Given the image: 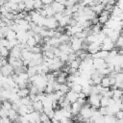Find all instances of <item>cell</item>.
Listing matches in <instances>:
<instances>
[{"label": "cell", "instance_id": "cell-1", "mask_svg": "<svg viewBox=\"0 0 123 123\" xmlns=\"http://www.w3.org/2000/svg\"><path fill=\"white\" fill-rule=\"evenodd\" d=\"M44 26L47 29H56L59 26V21L54 16H48L45 18Z\"/></svg>", "mask_w": 123, "mask_h": 123}, {"label": "cell", "instance_id": "cell-2", "mask_svg": "<svg viewBox=\"0 0 123 123\" xmlns=\"http://www.w3.org/2000/svg\"><path fill=\"white\" fill-rule=\"evenodd\" d=\"M114 44L115 43L111 39V37L107 36L104 38V40H103V42L101 44V49H104V50H107V51H111V49L114 48Z\"/></svg>", "mask_w": 123, "mask_h": 123}, {"label": "cell", "instance_id": "cell-3", "mask_svg": "<svg viewBox=\"0 0 123 123\" xmlns=\"http://www.w3.org/2000/svg\"><path fill=\"white\" fill-rule=\"evenodd\" d=\"M102 96H103L102 94H93V93H91L89 95V97H88V103L91 106H94V107L99 109V107H100V99H101Z\"/></svg>", "mask_w": 123, "mask_h": 123}, {"label": "cell", "instance_id": "cell-4", "mask_svg": "<svg viewBox=\"0 0 123 123\" xmlns=\"http://www.w3.org/2000/svg\"><path fill=\"white\" fill-rule=\"evenodd\" d=\"M1 73L5 77L12 76L14 73V68L11 63H7V64H5V65H3L1 67Z\"/></svg>", "mask_w": 123, "mask_h": 123}, {"label": "cell", "instance_id": "cell-5", "mask_svg": "<svg viewBox=\"0 0 123 123\" xmlns=\"http://www.w3.org/2000/svg\"><path fill=\"white\" fill-rule=\"evenodd\" d=\"M110 12H109V11H107L105 9L101 12L100 15L98 16V20H99V23L100 24H105L110 19Z\"/></svg>", "mask_w": 123, "mask_h": 123}, {"label": "cell", "instance_id": "cell-6", "mask_svg": "<svg viewBox=\"0 0 123 123\" xmlns=\"http://www.w3.org/2000/svg\"><path fill=\"white\" fill-rule=\"evenodd\" d=\"M59 48L61 49V51L62 53H66V54H70L72 52H74V50L72 49L71 45H70V42H63V43H61L59 45Z\"/></svg>", "mask_w": 123, "mask_h": 123}, {"label": "cell", "instance_id": "cell-7", "mask_svg": "<svg viewBox=\"0 0 123 123\" xmlns=\"http://www.w3.org/2000/svg\"><path fill=\"white\" fill-rule=\"evenodd\" d=\"M82 106L83 105H81L78 101L71 103V113H72V116L73 115H78L80 113V111L82 109Z\"/></svg>", "mask_w": 123, "mask_h": 123}, {"label": "cell", "instance_id": "cell-8", "mask_svg": "<svg viewBox=\"0 0 123 123\" xmlns=\"http://www.w3.org/2000/svg\"><path fill=\"white\" fill-rule=\"evenodd\" d=\"M51 5H52V7H53V9L55 10L56 12H62L63 10L65 9V5L64 4H62V3L57 2V1H53Z\"/></svg>", "mask_w": 123, "mask_h": 123}, {"label": "cell", "instance_id": "cell-9", "mask_svg": "<svg viewBox=\"0 0 123 123\" xmlns=\"http://www.w3.org/2000/svg\"><path fill=\"white\" fill-rule=\"evenodd\" d=\"M65 96H66V98L71 102V103H73V102H76L77 101V99H78V97H79V94H78V92H75V91H73V90H69L66 94H65Z\"/></svg>", "mask_w": 123, "mask_h": 123}, {"label": "cell", "instance_id": "cell-10", "mask_svg": "<svg viewBox=\"0 0 123 123\" xmlns=\"http://www.w3.org/2000/svg\"><path fill=\"white\" fill-rule=\"evenodd\" d=\"M10 55L15 57L16 59H20L21 58V48L19 46H14L10 50Z\"/></svg>", "mask_w": 123, "mask_h": 123}, {"label": "cell", "instance_id": "cell-11", "mask_svg": "<svg viewBox=\"0 0 123 123\" xmlns=\"http://www.w3.org/2000/svg\"><path fill=\"white\" fill-rule=\"evenodd\" d=\"M32 105H33V107H34L35 111H38L39 113L43 112V103H42V101H41V100H37V101H34Z\"/></svg>", "mask_w": 123, "mask_h": 123}, {"label": "cell", "instance_id": "cell-12", "mask_svg": "<svg viewBox=\"0 0 123 123\" xmlns=\"http://www.w3.org/2000/svg\"><path fill=\"white\" fill-rule=\"evenodd\" d=\"M90 8L93 10V12H94L96 14H100L101 12L105 9V5H104L103 3H98V4H96V5H94V6L90 7Z\"/></svg>", "mask_w": 123, "mask_h": 123}, {"label": "cell", "instance_id": "cell-13", "mask_svg": "<svg viewBox=\"0 0 123 123\" xmlns=\"http://www.w3.org/2000/svg\"><path fill=\"white\" fill-rule=\"evenodd\" d=\"M70 19H71V16L70 15H63L62 17V19L59 20V25L62 26V27H65L66 25L69 24Z\"/></svg>", "mask_w": 123, "mask_h": 123}, {"label": "cell", "instance_id": "cell-14", "mask_svg": "<svg viewBox=\"0 0 123 123\" xmlns=\"http://www.w3.org/2000/svg\"><path fill=\"white\" fill-rule=\"evenodd\" d=\"M18 115H19V113L17 112V111L13 110L12 108V109H10V110L8 111V116L11 118V120H12V121H15V120L17 119Z\"/></svg>", "mask_w": 123, "mask_h": 123}, {"label": "cell", "instance_id": "cell-15", "mask_svg": "<svg viewBox=\"0 0 123 123\" xmlns=\"http://www.w3.org/2000/svg\"><path fill=\"white\" fill-rule=\"evenodd\" d=\"M17 94L20 98L28 96L30 94V88L29 87H24V88H19V90L17 91Z\"/></svg>", "mask_w": 123, "mask_h": 123}, {"label": "cell", "instance_id": "cell-16", "mask_svg": "<svg viewBox=\"0 0 123 123\" xmlns=\"http://www.w3.org/2000/svg\"><path fill=\"white\" fill-rule=\"evenodd\" d=\"M34 2H35V0H25L24 3H25L26 8H25L24 11H26L27 12H29L30 11L34 10Z\"/></svg>", "mask_w": 123, "mask_h": 123}, {"label": "cell", "instance_id": "cell-17", "mask_svg": "<svg viewBox=\"0 0 123 123\" xmlns=\"http://www.w3.org/2000/svg\"><path fill=\"white\" fill-rule=\"evenodd\" d=\"M121 36V32L120 31H116V30H113L112 32H111V34L109 36L110 37H111V39L115 43V41L118 39V37Z\"/></svg>", "mask_w": 123, "mask_h": 123}, {"label": "cell", "instance_id": "cell-18", "mask_svg": "<svg viewBox=\"0 0 123 123\" xmlns=\"http://www.w3.org/2000/svg\"><path fill=\"white\" fill-rule=\"evenodd\" d=\"M101 86H105V87H110V86H111L110 76H109V75H106V76H103V77H102Z\"/></svg>", "mask_w": 123, "mask_h": 123}, {"label": "cell", "instance_id": "cell-19", "mask_svg": "<svg viewBox=\"0 0 123 123\" xmlns=\"http://www.w3.org/2000/svg\"><path fill=\"white\" fill-rule=\"evenodd\" d=\"M70 89L71 90H73V91H75V92H81L82 90H83V86L81 85V84H79V83H73V85H72V86L70 87Z\"/></svg>", "mask_w": 123, "mask_h": 123}, {"label": "cell", "instance_id": "cell-20", "mask_svg": "<svg viewBox=\"0 0 123 123\" xmlns=\"http://www.w3.org/2000/svg\"><path fill=\"white\" fill-rule=\"evenodd\" d=\"M12 103L10 99H5V100L2 101V108L3 109L9 111L10 109H12Z\"/></svg>", "mask_w": 123, "mask_h": 123}, {"label": "cell", "instance_id": "cell-21", "mask_svg": "<svg viewBox=\"0 0 123 123\" xmlns=\"http://www.w3.org/2000/svg\"><path fill=\"white\" fill-rule=\"evenodd\" d=\"M81 59L78 57L76 60H74V61H72L70 63H69V66L70 67H72V68H75V69H79V66H80V64H81Z\"/></svg>", "mask_w": 123, "mask_h": 123}, {"label": "cell", "instance_id": "cell-22", "mask_svg": "<svg viewBox=\"0 0 123 123\" xmlns=\"http://www.w3.org/2000/svg\"><path fill=\"white\" fill-rule=\"evenodd\" d=\"M55 90H54V83H49V82H47V85H46V87H45V89H44V92L46 93V94H48V93H52V92H54Z\"/></svg>", "mask_w": 123, "mask_h": 123}, {"label": "cell", "instance_id": "cell-23", "mask_svg": "<svg viewBox=\"0 0 123 123\" xmlns=\"http://www.w3.org/2000/svg\"><path fill=\"white\" fill-rule=\"evenodd\" d=\"M26 43H27V46H28L29 48H31V47H33V46H35V45L37 44V41H36V39H35V37H34V36L28 37L27 40H26Z\"/></svg>", "mask_w": 123, "mask_h": 123}, {"label": "cell", "instance_id": "cell-24", "mask_svg": "<svg viewBox=\"0 0 123 123\" xmlns=\"http://www.w3.org/2000/svg\"><path fill=\"white\" fill-rule=\"evenodd\" d=\"M39 118H40V122H44V123H49V122H51V118H50V117L48 116V114L45 113V112H41Z\"/></svg>", "mask_w": 123, "mask_h": 123}, {"label": "cell", "instance_id": "cell-25", "mask_svg": "<svg viewBox=\"0 0 123 123\" xmlns=\"http://www.w3.org/2000/svg\"><path fill=\"white\" fill-rule=\"evenodd\" d=\"M6 37V38H8L9 40L14 39V38H16V32L11 29V30L7 33V35H6V37Z\"/></svg>", "mask_w": 123, "mask_h": 123}, {"label": "cell", "instance_id": "cell-26", "mask_svg": "<svg viewBox=\"0 0 123 123\" xmlns=\"http://www.w3.org/2000/svg\"><path fill=\"white\" fill-rule=\"evenodd\" d=\"M91 30H92V34H99L101 32V24L100 23L92 24L91 25Z\"/></svg>", "mask_w": 123, "mask_h": 123}, {"label": "cell", "instance_id": "cell-27", "mask_svg": "<svg viewBox=\"0 0 123 123\" xmlns=\"http://www.w3.org/2000/svg\"><path fill=\"white\" fill-rule=\"evenodd\" d=\"M20 101H21V104H24V105H32L33 104V101L30 97V95L20 98Z\"/></svg>", "mask_w": 123, "mask_h": 123}, {"label": "cell", "instance_id": "cell-28", "mask_svg": "<svg viewBox=\"0 0 123 123\" xmlns=\"http://www.w3.org/2000/svg\"><path fill=\"white\" fill-rule=\"evenodd\" d=\"M0 56L1 57H5V58H8L10 56V50L7 47L3 46L1 48V50H0Z\"/></svg>", "mask_w": 123, "mask_h": 123}, {"label": "cell", "instance_id": "cell-29", "mask_svg": "<svg viewBox=\"0 0 123 123\" xmlns=\"http://www.w3.org/2000/svg\"><path fill=\"white\" fill-rule=\"evenodd\" d=\"M109 101H110V98L109 97L102 96L101 99H100V106L101 107H108L109 106Z\"/></svg>", "mask_w": 123, "mask_h": 123}, {"label": "cell", "instance_id": "cell-30", "mask_svg": "<svg viewBox=\"0 0 123 123\" xmlns=\"http://www.w3.org/2000/svg\"><path fill=\"white\" fill-rule=\"evenodd\" d=\"M60 90L62 92V93H64V94H66L69 90H70V87H69V86L66 84V83H64V84H61V86H60Z\"/></svg>", "mask_w": 123, "mask_h": 123}, {"label": "cell", "instance_id": "cell-31", "mask_svg": "<svg viewBox=\"0 0 123 123\" xmlns=\"http://www.w3.org/2000/svg\"><path fill=\"white\" fill-rule=\"evenodd\" d=\"M42 54H43V56H45V57H47V58H50V59H53V58H55V57H56V56H55V54H54L53 48H52V49H50V50H46V51L42 52Z\"/></svg>", "mask_w": 123, "mask_h": 123}, {"label": "cell", "instance_id": "cell-32", "mask_svg": "<svg viewBox=\"0 0 123 123\" xmlns=\"http://www.w3.org/2000/svg\"><path fill=\"white\" fill-rule=\"evenodd\" d=\"M59 38H60L61 43H63V42H69V40H70V37H69L68 35H66V34H62L61 37H60Z\"/></svg>", "mask_w": 123, "mask_h": 123}, {"label": "cell", "instance_id": "cell-33", "mask_svg": "<svg viewBox=\"0 0 123 123\" xmlns=\"http://www.w3.org/2000/svg\"><path fill=\"white\" fill-rule=\"evenodd\" d=\"M43 8V3L41 0H35L34 2V10H39Z\"/></svg>", "mask_w": 123, "mask_h": 123}, {"label": "cell", "instance_id": "cell-34", "mask_svg": "<svg viewBox=\"0 0 123 123\" xmlns=\"http://www.w3.org/2000/svg\"><path fill=\"white\" fill-rule=\"evenodd\" d=\"M27 73H28L29 77H32V76H34V75L37 74L36 66H33V67H28V69H27Z\"/></svg>", "mask_w": 123, "mask_h": 123}, {"label": "cell", "instance_id": "cell-35", "mask_svg": "<svg viewBox=\"0 0 123 123\" xmlns=\"http://www.w3.org/2000/svg\"><path fill=\"white\" fill-rule=\"evenodd\" d=\"M115 80H116V84H121L123 83V71H120L116 74L115 76Z\"/></svg>", "mask_w": 123, "mask_h": 123}, {"label": "cell", "instance_id": "cell-36", "mask_svg": "<svg viewBox=\"0 0 123 123\" xmlns=\"http://www.w3.org/2000/svg\"><path fill=\"white\" fill-rule=\"evenodd\" d=\"M30 51L32 52V53H40L42 50H41V45H35V46H33V47H31L30 48Z\"/></svg>", "mask_w": 123, "mask_h": 123}, {"label": "cell", "instance_id": "cell-37", "mask_svg": "<svg viewBox=\"0 0 123 123\" xmlns=\"http://www.w3.org/2000/svg\"><path fill=\"white\" fill-rule=\"evenodd\" d=\"M56 81L60 84H64V83H66V77L60 74L58 77H56Z\"/></svg>", "mask_w": 123, "mask_h": 123}, {"label": "cell", "instance_id": "cell-38", "mask_svg": "<svg viewBox=\"0 0 123 123\" xmlns=\"http://www.w3.org/2000/svg\"><path fill=\"white\" fill-rule=\"evenodd\" d=\"M115 44H116V46H118L119 48H123V36L121 35L119 37H118V39L115 41Z\"/></svg>", "mask_w": 123, "mask_h": 123}, {"label": "cell", "instance_id": "cell-39", "mask_svg": "<svg viewBox=\"0 0 123 123\" xmlns=\"http://www.w3.org/2000/svg\"><path fill=\"white\" fill-rule=\"evenodd\" d=\"M76 3H78V0H66L64 5H65V7H72Z\"/></svg>", "mask_w": 123, "mask_h": 123}, {"label": "cell", "instance_id": "cell-40", "mask_svg": "<svg viewBox=\"0 0 123 123\" xmlns=\"http://www.w3.org/2000/svg\"><path fill=\"white\" fill-rule=\"evenodd\" d=\"M59 58H60V60H61L62 62H66L67 60H68V54H66V53H62V54H61V56H60Z\"/></svg>", "mask_w": 123, "mask_h": 123}, {"label": "cell", "instance_id": "cell-41", "mask_svg": "<svg viewBox=\"0 0 123 123\" xmlns=\"http://www.w3.org/2000/svg\"><path fill=\"white\" fill-rule=\"evenodd\" d=\"M99 111H100V113L102 114V115H107L108 114V107H99Z\"/></svg>", "mask_w": 123, "mask_h": 123}, {"label": "cell", "instance_id": "cell-42", "mask_svg": "<svg viewBox=\"0 0 123 123\" xmlns=\"http://www.w3.org/2000/svg\"><path fill=\"white\" fill-rule=\"evenodd\" d=\"M114 116L116 117V119H123V110H119L118 111H116Z\"/></svg>", "mask_w": 123, "mask_h": 123}, {"label": "cell", "instance_id": "cell-43", "mask_svg": "<svg viewBox=\"0 0 123 123\" xmlns=\"http://www.w3.org/2000/svg\"><path fill=\"white\" fill-rule=\"evenodd\" d=\"M25 8H26V6H25L24 2H18V11H17V12H21V11H24Z\"/></svg>", "mask_w": 123, "mask_h": 123}, {"label": "cell", "instance_id": "cell-44", "mask_svg": "<svg viewBox=\"0 0 123 123\" xmlns=\"http://www.w3.org/2000/svg\"><path fill=\"white\" fill-rule=\"evenodd\" d=\"M63 16V13L62 12H56L55 14H54V17L59 21L60 19H62V17Z\"/></svg>", "mask_w": 123, "mask_h": 123}, {"label": "cell", "instance_id": "cell-45", "mask_svg": "<svg viewBox=\"0 0 123 123\" xmlns=\"http://www.w3.org/2000/svg\"><path fill=\"white\" fill-rule=\"evenodd\" d=\"M24 18H25V19H26L28 22H32V15H31L29 12H28V13L25 15V17H24Z\"/></svg>", "mask_w": 123, "mask_h": 123}, {"label": "cell", "instance_id": "cell-46", "mask_svg": "<svg viewBox=\"0 0 123 123\" xmlns=\"http://www.w3.org/2000/svg\"><path fill=\"white\" fill-rule=\"evenodd\" d=\"M41 1H42L43 5H51L54 0H41Z\"/></svg>", "mask_w": 123, "mask_h": 123}, {"label": "cell", "instance_id": "cell-47", "mask_svg": "<svg viewBox=\"0 0 123 123\" xmlns=\"http://www.w3.org/2000/svg\"><path fill=\"white\" fill-rule=\"evenodd\" d=\"M7 0H0V6H4L6 4Z\"/></svg>", "mask_w": 123, "mask_h": 123}, {"label": "cell", "instance_id": "cell-48", "mask_svg": "<svg viewBox=\"0 0 123 123\" xmlns=\"http://www.w3.org/2000/svg\"><path fill=\"white\" fill-rule=\"evenodd\" d=\"M54 1H57V2H60V3H62V4H64L66 0H54Z\"/></svg>", "mask_w": 123, "mask_h": 123}, {"label": "cell", "instance_id": "cell-49", "mask_svg": "<svg viewBox=\"0 0 123 123\" xmlns=\"http://www.w3.org/2000/svg\"><path fill=\"white\" fill-rule=\"evenodd\" d=\"M0 73H1V67H0Z\"/></svg>", "mask_w": 123, "mask_h": 123}, {"label": "cell", "instance_id": "cell-50", "mask_svg": "<svg viewBox=\"0 0 123 123\" xmlns=\"http://www.w3.org/2000/svg\"><path fill=\"white\" fill-rule=\"evenodd\" d=\"M0 39H1V38H0Z\"/></svg>", "mask_w": 123, "mask_h": 123}]
</instances>
